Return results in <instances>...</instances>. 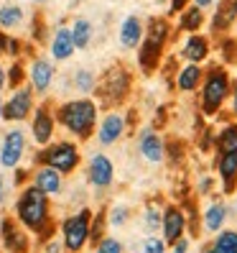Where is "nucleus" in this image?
Listing matches in <instances>:
<instances>
[{
	"label": "nucleus",
	"instance_id": "1",
	"mask_svg": "<svg viewBox=\"0 0 237 253\" xmlns=\"http://www.w3.org/2000/svg\"><path fill=\"white\" fill-rule=\"evenodd\" d=\"M56 126L64 128L74 141H90L97 130L100 121V105L92 97H74L62 105H56Z\"/></svg>",
	"mask_w": 237,
	"mask_h": 253
},
{
	"label": "nucleus",
	"instance_id": "2",
	"mask_svg": "<svg viewBox=\"0 0 237 253\" xmlns=\"http://www.w3.org/2000/svg\"><path fill=\"white\" fill-rule=\"evenodd\" d=\"M13 217H16L28 233L38 235L54 220V215H51V197L43 195V192L38 187H34V184L21 187V195H18L16 205H13Z\"/></svg>",
	"mask_w": 237,
	"mask_h": 253
},
{
	"label": "nucleus",
	"instance_id": "3",
	"mask_svg": "<svg viewBox=\"0 0 237 253\" xmlns=\"http://www.w3.org/2000/svg\"><path fill=\"white\" fill-rule=\"evenodd\" d=\"M130 92H133V74L123 62H115L97 77L92 95H95V102L100 108L117 110L120 105H125Z\"/></svg>",
	"mask_w": 237,
	"mask_h": 253
},
{
	"label": "nucleus",
	"instance_id": "4",
	"mask_svg": "<svg viewBox=\"0 0 237 253\" xmlns=\"http://www.w3.org/2000/svg\"><path fill=\"white\" fill-rule=\"evenodd\" d=\"M230 92H232V77L227 67L222 64L204 67V77L199 84V113L204 118H217V113H222L225 102L230 100Z\"/></svg>",
	"mask_w": 237,
	"mask_h": 253
},
{
	"label": "nucleus",
	"instance_id": "5",
	"mask_svg": "<svg viewBox=\"0 0 237 253\" xmlns=\"http://www.w3.org/2000/svg\"><path fill=\"white\" fill-rule=\"evenodd\" d=\"M82 151L77 141H51L49 146H41L34 156V167H51L62 176H69L79 169Z\"/></svg>",
	"mask_w": 237,
	"mask_h": 253
},
{
	"label": "nucleus",
	"instance_id": "6",
	"mask_svg": "<svg viewBox=\"0 0 237 253\" xmlns=\"http://www.w3.org/2000/svg\"><path fill=\"white\" fill-rule=\"evenodd\" d=\"M90 222H92L90 207H82L79 212L62 220L59 233H62V246L67 253H82L84 251V246L90 243Z\"/></svg>",
	"mask_w": 237,
	"mask_h": 253
},
{
	"label": "nucleus",
	"instance_id": "7",
	"mask_svg": "<svg viewBox=\"0 0 237 253\" xmlns=\"http://www.w3.org/2000/svg\"><path fill=\"white\" fill-rule=\"evenodd\" d=\"M36 108V95L31 90V84H23L18 90H10V97L3 102V121L5 123H23L31 118Z\"/></svg>",
	"mask_w": 237,
	"mask_h": 253
},
{
	"label": "nucleus",
	"instance_id": "8",
	"mask_svg": "<svg viewBox=\"0 0 237 253\" xmlns=\"http://www.w3.org/2000/svg\"><path fill=\"white\" fill-rule=\"evenodd\" d=\"M54 110H56L54 102L43 100L31 113V138L38 146H49L54 141V133H56V115H54Z\"/></svg>",
	"mask_w": 237,
	"mask_h": 253
},
{
	"label": "nucleus",
	"instance_id": "9",
	"mask_svg": "<svg viewBox=\"0 0 237 253\" xmlns=\"http://www.w3.org/2000/svg\"><path fill=\"white\" fill-rule=\"evenodd\" d=\"M0 243H3V248L8 253H31L28 230L13 215H5L0 220Z\"/></svg>",
	"mask_w": 237,
	"mask_h": 253
},
{
	"label": "nucleus",
	"instance_id": "10",
	"mask_svg": "<svg viewBox=\"0 0 237 253\" xmlns=\"http://www.w3.org/2000/svg\"><path fill=\"white\" fill-rule=\"evenodd\" d=\"M54 80H56V67L51 59L34 56L28 62V84H31L34 95H49Z\"/></svg>",
	"mask_w": 237,
	"mask_h": 253
},
{
	"label": "nucleus",
	"instance_id": "11",
	"mask_svg": "<svg viewBox=\"0 0 237 253\" xmlns=\"http://www.w3.org/2000/svg\"><path fill=\"white\" fill-rule=\"evenodd\" d=\"M26 148H28L26 133L21 128H10L3 136V143H0V167L16 169L21 164V159L26 156Z\"/></svg>",
	"mask_w": 237,
	"mask_h": 253
},
{
	"label": "nucleus",
	"instance_id": "12",
	"mask_svg": "<svg viewBox=\"0 0 237 253\" xmlns=\"http://www.w3.org/2000/svg\"><path fill=\"white\" fill-rule=\"evenodd\" d=\"M128 133V123H125V115L120 110H107L105 115L97 121V130L95 136L100 141V146H115L123 136Z\"/></svg>",
	"mask_w": 237,
	"mask_h": 253
},
{
	"label": "nucleus",
	"instance_id": "13",
	"mask_svg": "<svg viewBox=\"0 0 237 253\" xmlns=\"http://www.w3.org/2000/svg\"><path fill=\"white\" fill-rule=\"evenodd\" d=\"M184 235H186V215L181 205H166L161 210V238H164V243L171 246Z\"/></svg>",
	"mask_w": 237,
	"mask_h": 253
},
{
	"label": "nucleus",
	"instance_id": "14",
	"mask_svg": "<svg viewBox=\"0 0 237 253\" xmlns=\"http://www.w3.org/2000/svg\"><path fill=\"white\" fill-rule=\"evenodd\" d=\"M115 179V164L107 154H95L87 161V182L95 189H110Z\"/></svg>",
	"mask_w": 237,
	"mask_h": 253
},
{
	"label": "nucleus",
	"instance_id": "15",
	"mask_svg": "<svg viewBox=\"0 0 237 253\" xmlns=\"http://www.w3.org/2000/svg\"><path fill=\"white\" fill-rule=\"evenodd\" d=\"M164 51H166V46H161V43H156L151 39L140 41V46L135 49V59H138V69H140L143 77L158 74V67L164 62Z\"/></svg>",
	"mask_w": 237,
	"mask_h": 253
},
{
	"label": "nucleus",
	"instance_id": "16",
	"mask_svg": "<svg viewBox=\"0 0 237 253\" xmlns=\"http://www.w3.org/2000/svg\"><path fill=\"white\" fill-rule=\"evenodd\" d=\"M237 26V0H217L214 16L209 21L212 36H227L232 28Z\"/></svg>",
	"mask_w": 237,
	"mask_h": 253
},
{
	"label": "nucleus",
	"instance_id": "17",
	"mask_svg": "<svg viewBox=\"0 0 237 253\" xmlns=\"http://www.w3.org/2000/svg\"><path fill=\"white\" fill-rule=\"evenodd\" d=\"M209 54H212V41L204 34H189L179 51V56L189 64H204L209 59Z\"/></svg>",
	"mask_w": 237,
	"mask_h": 253
},
{
	"label": "nucleus",
	"instance_id": "18",
	"mask_svg": "<svg viewBox=\"0 0 237 253\" xmlns=\"http://www.w3.org/2000/svg\"><path fill=\"white\" fill-rule=\"evenodd\" d=\"M138 154L148 161V164H161L164 156V138L156 128H143L138 133Z\"/></svg>",
	"mask_w": 237,
	"mask_h": 253
},
{
	"label": "nucleus",
	"instance_id": "19",
	"mask_svg": "<svg viewBox=\"0 0 237 253\" xmlns=\"http://www.w3.org/2000/svg\"><path fill=\"white\" fill-rule=\"evenodd\" d=\"M214 169L222 182V192L225 195H235L237 192V154H217Z\"/></svg>",
	"mask_w": 237,
	"mask_h": 253
},
{
	"label": "nucleus",
	"instance_id": "20",
	"mask_svg": "<svg viewBox=\"0 0 237 253\" xmlns=\"http://www.w3.org/2000/svg\"><path fill=\"white\" fill-rule=\"evenodd\" d=\"M74 41H71V31H69V26L67 23H59L56 26V31L49 41V54L54 62H67V59L74 56Z\"/></svg>",
	"mask_w": 237,
	"mask_h": 253
},
{
	"label": "nucleus",
	"instance_id": "21",
	"mask_svg": "<svg viewBox=\"0 0 237 253\" xmlns=\"http://www.w3.org/2000/svg\"><path fill=\"white\" fill-rule=\"evenodd\" d=\"M31 184H34V187H38V189L43 192V195H49V197L59 195V192L64 189V179H62V174L54 171L51 167H36V169L31 171Z\"/></svg>",
	"mask_w": 237,
	"mask_h": 253
},
{
	"label": "nucleus",
	"instance_id": "22",
	"mask_svg": "<svg viewBox=\"0 0 237 253\" xmlns=\"http://www.w3.org/2000/svg\"><path fill=\"white\" fill-rule=\"evenodd\" d=\"M202 77H204V67L202 64H181L179 72H176V80H173V87L179 92H197L199 84H202Z\"/></svg>",
	"mask_w": 237,
	"mask_h": 253
},
{
	"label": "nucleus",
	"instance_id": "23",
	"mask_svg": "<svg viewBox=\"0 0 237 253\" xmlns=\"http://www.w3.org/2000/svg\"><path fill=\"white\" fill-rule=\"evenodd\" d=\"M143 39H145L143 21L138 16H128L120 23V31H117V41H120V46L123 49H138Z\"/></svg>",
	"mask_w": 237,
	"mask_h": 253
},
{
	"label": "nucleus",
	"instance_id": "24",
	"mask_svg": "<svg viewBox=\"0 0 237 253\" xmlns=\"http://www.w3.org/2000/svg\"><path fill=\"white\" fill-rule=\"evenodd\" d=\"M143 31H145V39H151L161 46H166L173 36V26L166 16H151L145 23H143Z\"/></svg>",
	"mask_w": 237,
	"mask_h": 253
},
{
	"label": "nucleus",
	"instance_id": "25",
	"mask_svg": "<svg viewBox=\"0 0 237 253\" xmlns=\"http://www.w3.org/2000/svg\"><path fill=\"white\" fill-rule=\"evenodd\" d=\"M227 222V205L222 200H212V205L204 210V217H202V233H219L222 228H225Z\"/></svg>",
	"mask_w": 237,
	"mask_h": 253
},
{
	"label": "nucleus",
	"instance_id": "26",
	"mask_svg": "<svg viewBox=\"0 0 237 253\" xmlns=\"http://www.w3.org/2000/svg\"><path fill=\"white\" fill-rule=\"evenodd\" d=\"M214 148L217 154H237V123L227 121L214 133Z\"/></svg>",
	"mask_w": 237,
	"mask_h": 253
},
{
	"label": "nucleus",
	"instance_id": "27",
	"mask_svg": "<svg viewBox=\"0 0 237 253\" xmlns=\"http://www.w3.org/2000/svg\"><path fill=\"white\" fill-rule=\"evenodd\" d=\"M206 23L204 10H199L197 5H189L186 10L179 13V23H176V34L184 31V34H199V28Z\"/></svg>",
	"mask_w": 237,
	"mask_h": 253
},
{
	"label": "nucleus",
	"instance_id": "28",
	"mask_svg": "<svg viewBox=\"0 0 237 253\" xmlns=\"http://www.w3.org/2000/svg\"><path fill=\"white\" fill-rule=\"evenodd\" d=\"M202 253H237V230H219L214 233L212 243H206Z\"/></svg>",
	"mask_w": 237,
	"mask_h": 253
},
{
	"label": "nucleus",
	"instance_id": "29",
	"mask_svg": "<svg viewBox=\"0 0 237 253\" xmlns=\"http://www.w3.org/2000/svg\"><path fill=\"white\" fill-rule=\"evenodd\" d=\"M26 21V13L18 3H3L0 5V28L8 34V31H16V28H21Z\"/></svg>",
	"mask_w": 237,
	"mask_h": 253
},
{
	"label": "nucleus",
	"instance_id": "30",
	"mask_svg": "<svg viewBox=\"0 0 237 253\" xmlns=\"http://www.w3.org/2000/svg\"><path fill=\"white\" fill-rule=\"evenodd\" d=\"M69 31H71L74 49H90L92 36H95V28H92L90 21H87V18H74L71 26H69Z\"/></svg>",
	"mask_w": 237,
	"mask_h": 253
},
{
	"label": "nucleus",
	"instance_id": "31",
	"mask_svg": "<svg viewBox=\"0 0 237 253\" xmlns=\"http://www.w3.org/2000/svg\"><path fill=\"white\" fill-rule=\"evenodd\" d=\"M95 84H97V74L90 72L87 67H79L77 72L71 74V87L77 90L82 97H90L95 92Z\"/></svg>",
	"mask_w": 237,
	"mask_h": 253
},
{
	"label": "nucleus",
	"instance_id": "32",
	"mask_svg": "<svg viewBox=\"0 0 237 253\" xmlns=\"http://www.w3.org/2000/svg\"><path fill=\"white\" fill-rule=\"evenodd\" d=\"M28 82V69L23 59H13V64L5 67V90H18Z\"/></svg>",
	"mask_w": 237,
	"mask_h": 253
},
{
	"label": "nucleus",
	"instance_id": "33",
	"mask_svg": "<svg viewBox=\"0 0 237 253\" xmlns=\"http://www.w3.org/2000/svg\"><path fill=\"white\" fill-rule=\"evenodd\" d=\"M107 235V207H100L97 212H92V222H90V243L92 248Z\"/></svg>",
	"mask_w": 237,
	"mask_h": 253
},
{
	"label": "nucleus",
	"instance_id": "34",
	"mask_svg": "<svg viewBox=\"0 0 237 253\" xmlns=\"http://www.w3.org/2000/svg\"><path fill=\"white\" fill-rule=\"evenodd\" d=\"M217 41H219L217 51L222 56V64H237V39L227 34V36H219Z\"/></svg>",
	"mask_w": 237,
	"mask_h": 253
},
{
	"label": "nucleus",
	"instance_id": "35",
	"mask_svg": "<svg viewBox=\"0 0 237 253\" xmlns=\"http://www.w3.org/2000/svg\"><path fill=\"white\" fill-rule=\"evenodd\" d=\"M161 210H164V207H158L156 202H148L145 210H143V225H145V230L151 235L156 230H161Z\"/></svg>",
	"mask_w": 237,
	"mask_h": 253
},
{
	"label": "nucleus",
	"instance_id": "36",
	"mask_svg": "<svg viewBox=\"0 0 237 253\" xmlns=\"http://www.w3.org/2000/svg\"><path fill=\"white\" fill-rule=\"evenodd\" d=\"M46 39H49L46 18H43L41 10H36L34 18H31V41H34V43H46Z\"/></svg>",
	"mask_w": 237,
	"mask_h": 253
},
{
	"label": "nucleus",
	"instance_id": "37",
	"mask_svg": "<svg viewBox=\"0 0 237 253\" xmlns=\"http://www.w3.org/2000/svg\"><path fill=\"white\" fill-rule=\"evenodd\" d=\"M164 156H169V161L173 164H181L184 161V156H186V146H184V141L181 138H169V141H164Z\"/></svg>",
	"mask_w": 237,
	"mask_h": 253
},
{
	"label": "nucleus",
	"instance_id": "38",
	"mask_svg": "<svg viewBox=\"0 0 237 253\" xmlns=\"http://www.w3.org/2000/svg\"><path fill=\"white\" fill-rule=\"evenodd\" d=\"M179 59H176L173 54L171 56H166L164 62H161V67H158V74L166 80V87H173V80H176V72H179Z\"/></svg>",
	"mask_w": 237,
	"mask_h": 253
},
{
	"label": "nucleus",
	"instance_id": "39",
	"mask_svg": "<svg viewBox=\"0 0 237 253\" xmlns=\"http://www.w3.org/2000/svg\"><path fill=\"white\" fill-rule=\"evenodd\" d=\"M128 220H130V207H125V205H115L107 210V225H112V228L128 225Z\"/></svg>",
	"mask_w": 237,
	"mask_h": 253
},
{
	"label": "nucleus",
	"instance_id": "40",
	"mask_svg": "<svg viewBox=\"0 0 237 253\" xmlns=\"http://www.w3.org/2000/svg\"><path fill=\"white\" fill-rule=\"evenodd\" d=\"M95 253H125V246L112 235H105L102 241L95 246Z\"/></svg>",
	"mask_w": 237,
	"mask_h": 253
},
{
	"label": "nucleus",
	"instance_id": "41",
	"mask_svg": "<svg viewBox=\"0 0 237 253\" xmlns=\"http://www.w3.org/2000/svg\"><path fill=\"white\" fill-rule=\"evenodd\" d=\"M197 133H199V148L204 154H209L214 148V130L209 126H197Z\"/></svg>",
	"mask_w": 237,
	"mask_h": 253
},
{
	"label": "nucleus",
	"instance_id": "42",
	"mask_svg": "<svg viewBox=\"0 0 237 253\" xmlns=\"http://www.w3.org/2000/svg\"><path fill=\"white\" fill-rule=\"evenodd\" d=\"M169 246L164 243V238H156V235H148L143 246H140V253H166Z\"/></svg>",
	"mask_w": 237,
	"mask_h": 253
},
{
	"label": "nucleus",
	"instance_id": "43",
	"mask_svg": "<svg viewBox=\"0 0 237 253\" xmlns=\"http://www.w3.org/2000/svg\"><path fill=\"white\" fill-rule=\"evenodd\" d=\"M23 46H26V41L10 36V39H8V51H5V56H10V59H23Z\"/></svg>",
	"mask_w": 237,
	"mask_h": 253
},
{
	"label": "nucleus",
	"instance_id": "44",
	"mask_svg": "<svg viewBox=\"0 0 237 253\" xmlns=\"http://www.w3.org/2000/svg\"><path fill=\"white\" fill-rule=\"evenodd\" d=\"M212 192H214V179H212V176H202V179L197 182V195L209 197Z\"/></svg>",
	"mask_w": 237,
	"mask_h": 253
},
{
	"label": "nucleus",
	"instance_id": "45",
	"mask_svg": "<svg viewBox=\"0 0 237 253\" xmlns=\"http://www.w3.org/2000/svg\"><path fill=\"white\" fill-rule=\"evenodd\" d=\"M166 3H169V16H179L181 10L191 5V0H166Z\"/></svg>",
	"mask_w": 237,
	"mask_h": 253
},
{
	"label": "nucleus",
	"instance_id": "46",
	"mask_svg": "<svg viewBox=\"0 0 237 253\" xmlns=\"http://www.w3.org/2000/svg\"><path fill=\"white\" fill-rule=\"evenodd\" d=\"M230 118L237 123V80H232V92H230Z\"/></svg>",
	"mask_w": 237,
	"mask_h": 253
},
{
	"label": "nucleus",
	"instance_id": "47",
	"mask_svg": "<svg viewBox=\"0 0 237 253\" xmlns=\"http://www.w3.org/2000/svg\"><path fill=\"white\" fill-rule=\"evenodd\" d=\"M41 248H43V253H64V246H62V241H46V243H41Z\"/></svg>",
	"mask_w": 237,
	"mask_h": 253
},
{
	"label": "nucleus",
	"instance_id": "48",
	"mask_svg": "<svg viewBox=\"0 0 237 253\" xmlns=\"http://www.w3.org/2000/svg\"><path fill=\"white\" fill-rule=\"evenodd\" d=\"M171 253H189V238H179L176 243H171Z\"/></svg>",
	"mask_w": 237,
	"mask_h": 253
},
{
	"label": "nucleus",
	"instance_id": "49",
	"mask_svg": "<svg viewBox=\"0 0 237 253\" xmlns=\"http://www.w3.org/2000/svg\"><path fill=\"white\" fill-rule=\"evenodd\" d=\"M13 171H16V187H23L28 179H31V171H28V169H13Z\"/></svg>",
	"mask_w": 237,
	"mask_h": 253
},
{
	"label": "nucleus",
	"instance_id": "50",
	"mask_svg": "<svg viewBox=\"0 0 237 253\" xmlns=\"http://www.w3.org/2000/svg\"><path fill=\"white\" fill-rule=\"evenodd\" d=\"M8 39H10V34H5L0 28V56H5V51H8Z\"/></svg>",
	"mask_w": 237,
	"mask_h": 253
},
{
	"label": "nucleus",
	"instance_id": "51",
	"mask_svg": "<svg viewBox=\"0 0 237 253\" xmlns=\"http://www.w3.org/2000/svg\"><path fill=\"white\" fill-rule=\"evenodd\" d=\"M217 3V0H191V5H197L199 10H206V8H212Z\"/></svg>",
	"mask_w": 237,
	"mask_h": 253
},
{
	"label": "nucleus",
	"instance_id": "52",
	"mask_svg": "<svg viewBox=\"0 0 237 253\" xmlns=\"http://www.w3.org/2000/svg\"><path fill=\"white\" fill-rule=\"evenodd\" d=\"M5 195H8V189H5V179L0 176V207H3V202H5Z\"/></svg>",
	"mask_w": 237,
	"mask_h": 253
},
{
	"label": "nucleus",
	"instance_id": "53",
	"mask_svg": "<svg viewBox=\"0 0 237 253\" xmlns=\"http://www.w3.org/2000/svg\"><path fill=\"white\" fill-rule=\"evenodd\" d=\"M5 90V67H3V62H0V92Z\"/></svg>",
	"mask_w": 237,
	"mask_h": 253
},
{
	"label": "nucleus",
	"instance_id": "54",
	"mask_svg": "<svg viewBox=\"0 0 237 253\" xmlns=\"http://www.w3.org/2000/svg\"><path fill=\"white\" fill-rule=\"evenodd\" d=\"M3 102H5V100L0 97V121H3Z\"/></svg>",
	"mask_w": 237,
	"mask_h": 253
},
{
	"label": "nucleus",
	"instance_id": "55",
	"mask_svg": "<svg viewBox=\"0 0 237 253\" xmlns=\"http://www.w3.org/2000/svg\"><path fill=\"white\" fill-rule=\"evenodd\" d=\"M82 3V0H71V5H79Z\"/></svg>",
	"mask_w": 237,
	"mask_h": 253
},
{
	"label": "nucleus",
	"instance_id": "56",
	"mask_svg": "<svg viewBox=\"0 0 237 253\" xmlns=\"http://www.w3.org/2000/svg\"><path fill=\"white\" fill-rule=\"evenodd\" d=\"M34 3H46V0H34Z\"/></svg>",
	"mask_w": 237,
	"mask_h": 253
},
{
	"label": "nucleus",
	"instance_id": "57",
	"mask_svg": "<svg viewBox=\"0 0 237 253\" xmlns=\"http://www.w3.org/2000/svg\"><path fill=\"white\" fill-rule=\"evenodd\" d=\"M156 3H166V0H156Z\"/></svg>",
	"mask_w": 237,
	"mask_h": 253
}]
</instances>
